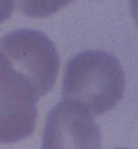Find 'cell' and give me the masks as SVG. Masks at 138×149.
<instances>
[{
    "instance_id": "8",
    "label": "cell",
    "mask_w": 138,
    "mask_h": 149,
    "mask_svg": "<svg viewBox=\"0 0 138 149\" xmlns=\"http://www.w3.org/2000/svg\"><path fill=\"white\" fill-rule=\"evenodd\" d=\"M118 149H127V148H118Z\"/></svg>"
},
{
    "instance_id": "5",
    "label": "cell",
    "mask_w": 138,
    "mask_h": 149,
    "mask_svg": "<svg viewBox=\"0 0 138 149\" xmlns=\"http://www.w3.org/2000/svg\"><path fill=\"white\" fill-rule=\"evenodd\" d=\"M73 0H16L20 10L32 18H45L55 13Z\"/></svg>"
},
{
    "instance_id": "3",
    "label": "cell",
    "mask_w": 138,
    "mask_h": 149,
    "mask_svg": "<svg viewBox=\"0 0 138 149\" xmlns=\"http://www.w3.org/2000/svg\"><path fill=\"white\" fill-rule=\"evenodd\" d=\"M41 97L0 51V143H14L35 130Z\"/></svg>"
},
{
    "instance_id": "2",
    "label": "cell",
    "mask_w": 138,
    "mask_h": 149,
    "mask_svg": "<svg viewBox=\"0 0 138 149\" xmlns=\"http://www.w3.org/2000/svg\"><path fill=\"white\" fill-rule=\"evenodd\" d=\"M0 51L31 83L40 97L53 89L60 60L55 44L45 34L29 28L16 29L0 39Z\"/></svg>"
},
{
    "instance_id": "4",
    "label": "cell",
    "mask_w": 138,
    "mask_h": 149,
    "mask_svg": "<svg viewBox=\"0 0 138 149\" xmlns=\"http://www.w3.org/2000/svg\"><path fill=\"white\" fill-rule=\"evenodd\" d=\"M41 149H102L100 127L82 106L61 101L48 113Z\"/></svg>"
},
{
    "instance_id": "6",
    "label": "cell",
    "mask_w": 138,
    "mask_h": 149,
    "mask_svg": "<svg viewBox=\"0 0 138 149\" xmlns=\"http://www.w3.org/2000/svg\"><path fill=\"white\" fill-rule=\"evenodd\" d=\"M14 7V0H0V24L11 16Z\"/></svg>"
},
{
    "instance_id": "7",
    "label": "cell",
    "mask_w": 138,
    "mask_h": 149,
    "mask_svg": "<svg viewBox=\"0 0 138 149\" xmlns=\"http://www.w3.org/2000/svg\"><path fill=\"white\" fill-rule=\"evenodd\" d=\"M132 15L138 26V0H130Z\"/></svg>"
},
{
    "instance_id": "1",
    "label": "cell",
    "mask_w": 138,
    "mask_h": 149,
    "mask_svg": "<svg viewBox=\"0 0 138 149\" xmlns=\"http://www.w3.org/2000/svg\"><path fill=\"white\" fill-rule=\"evenodd\" d=\"M125 84L122 66L113 54L99 50L84 51L67 63L62 97L90 114L100 116L122 99Z\"/></svg>"
}]
</instances>
